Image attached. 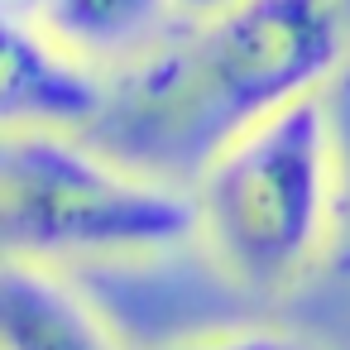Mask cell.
<instances>
[{
  "mask_svg": "<svg viewBox=\"0 0 350 350\" xmlns=\"http://www.w3.org/2000/svg\"><path fill=\"white\" fill-rule=\"evenodd\" d=\"M345 58L336 0H235L187 20L154 58L111 87L101 149L154 168L202 173V163L278 106L321 92Z\"/></svg>",
  "mask_w": 350,
  "mask_h": 350,
  "instance_id": "1",
  "label": "cell"
},
{
  "mask_svg": "<svg viewBox=\"0 0 350 350\" xmlns=\"http://www.w3.org/2000/svg\"><path fill=\"white\" fill-rule=\"evenodd\" d=\"M336 125L321 92H307L221 144L197 183V235L235 283L293 288L331 240Z\"/></svg>",
  "mask_w": 350,
  "mask_h": 350,
  "instance_id": "2",
  "label": "cell"
},
{
  "mask_svg": "<svg viewBox=\"0 0 350 350\" xmlns=\"http://www.w3.org/2000/svg\"><path fill=\"white\" fill-rule=\"evenodd\" d=\"M197 235V197L72 130L5 125L0 240L15 259L144 254Z\"/></svg>",
  "mask_w": 350,
  "mask_h": 350,
  "instance_id": "3",
  "label": "cell"
},
{
  "mask_svg": "<svg viewBox=\"0 0 350 350\" xmlns=\"http://www.w3.org/2000/svg\"><path fill=\"white\" fill-rule=\"evenodd\" d=\"M111 87L92 63L53 44L34 20L5 10V92L0 116L5 125H49V130H87L106 116Z\"/></svg>",
  "mask_w": 350,
  "mask_h": 350,
  "instance_id": "4",
  "label": "cell"
},
{
  "mask_svg": "<svg viewBox=\"0 0 350 350\" xmlns=\"http://www.w3.org/2000/svg\"><path fill=\"white\" fill-rule=\"evenodd\" d=\"M92 68H139L192 15L183 0H25L10 5Z\"/></svg>",
  "mask_w": 350,
  "mask_h": 350,
  "instance_id": "5",
  "label": "cell"
},
{
  "mask_svg": "<svg viewBox=\"0 0 350 350\" xmlns=\"http://www.w3.org/2000/svg\"><path fill=\"white\" fill-rule=\"evenodd\" d=\"M0 345L5 350H125L101 312L39 259L5 254L0 273Z\"/></svg>",
  "mask_w": 350,
  "mask_h": 350,
  "instance_id": "6",
  "label": "cell"
},
{
  "mask_svg": "<svg viewBox=\"0 0 350 350\" xmlns=\"http://www.w3.org/2000/svg\"><path fill=\"white\" fill-rule=\"evenodd\" d=\"M154 350H317V345L283 331V326H226V331L183 336V340H168Z\"/></svg>",
  "mask_w": 350,
  "mask_h": 350,
  "instance_id": "7",
  "label": "cell"
},
{
  "mask_svg": "<svg viewBox=\"0 0 350 350\" xmlns=\"http://www.w3.org/2000/svg\"><path fill=\"white\" fill-rule=\"evenodd\" d=\"M235 0H183V10L192 15V20H202V15H221V10H230Z\"/></svg>",
  "mask_w": 350,
  "mask_h": 350,
  "instance_id": "8",
  "label": "cell"
},
{
  "mask_svg": "<svg viewBox=\"0 0 350 350\" xmlns=\"http://www.w3.org/2000/svg\"><path fill=\"white\" fill-rule=\"evenodd\" d=\"M340 269H345V273H350V250H345V254H340Z\"/></svg>",
  "mask_w": 350,
  "mask_h": 350,
  "instance_id": "9",
  "label": "cell"
}]
</instances>
